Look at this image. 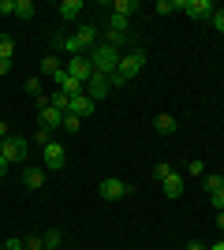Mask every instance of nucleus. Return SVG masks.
<instances>
[{
	"instance_id": "nucleus-1",
	"label": "nucleus",
	"mask_w": 224,
	"mask_h": 250,
	"mask_svg": "<svg viewBox=\"0 0 224 250\" xmlns=\"http://www.w3.org/2000/svg\"><path fill=\"white\" fill-rule=\"evenodd\" d=\"M120 60H123V52L116 49V45H108V42H97L94 49H90V63H94V75H112L120 71Z\"/></svg>"
},
{
	"instance_id": "nucleus-2",
	"label": "nucleus",
	"mask_w": 224,
	"mask_h": 250,
	"mask_svg": "<svg viewBox=\"0 0 224 250\" xmlns=\"http://www.w3.org/2000/svg\"><path fill=\"white\" fill-rule=\"evenodd\" d=\"M94 45H97V26L94 22H82L79 34H71V38H53V49H64V52H71V56H82V52L94 49Z\"/></svg>"
},
{
	"instance_id": "nucleus-3",
	"label": "nucleus",
	"mask_w": 224,
	"mask_h": 250,
	"mask_svg": "<svg viewBox=\"0 0 224 250\" xmlns=\"http://www.w3.org/2000/svg\"><path fill=\"white\" fill-rule=\"evenodd\" d=\"M146 67V49H131V52H123V60H120V71L112 75V86H123V83H131L135 75Z\"/></svg>"
},
{
	"instance_id": "nucleus-4",
	"label": "nucleus",
	"mask_w": 224,
	"mask_h": 250,
	"mask_svg": "<svg viewBox=\"0 0 224 250\" xmlns=\"http://www.w3.org/2000/svg\"><path fill=\"white\" fill-rule=\"evenodd\" d=\"M131 190H135V187H131V183H123V179H112V176L97 183V194H101V198H105V202H120V198H127Z\"/></svg>"
},
{
	"instance_id": "nucleus-5",
	"label": "nucleus",
	"mask_w": 224,
	"mask_h": 250,
	"mask_svg": "<svg viewBox=\"0 0 224 250\" xmlns=\"http://www.w3.org/2000/svg\"><path fill=\"white\" fill-rule=\"evenodd\" d=\"M67 75H71L75 83H90V79H94V63H90V56H71V60H67V67H64Z\"/></svg>"
},
{
	"instance_id": "nucleus-6",
	"label": "nucleus",
	"mask_w": 224,
	"mask_h": 250,
	"mask_svg": "<svg viewBox=\"0 0 224 250\" xmlns=\"http://www.w3.org/2000/svg\"><path fill=\"white\" fill-rule=\"evenodd\" d=\"M41 161H45V172H60V168L67 165V149L60 146V142H49V146L41 149Z\"/></svg>"
},
{
	"instance_id": "nucleus-7",
	"label": "nucleus",
	"mask_w": 224,
	"mask_h": 250,
	"mask_svg": "<svg viewBox=\"0 0 224 250\" xmlns=\"http://www.w3.org/2000/svg\"><path fill=\"white\" fill-rule=\"evenodd\" d=\"M0 161L4 165H15V161H26V138H4V149H0Z\"/></svg>"
},
{
	"instance_id": "nucleus-8",
	"label": "nucleus",
	"mask_w": 224,
	"mask_h": 250,
	"mask_svg": "<svg viewBox=\"0 0 224 250\" xmlns=\"http://www.w3.org/2000/svg\"><path fill=\"white\" fill-rule=\"evenodd\" d=\"M94 108H97V101H94V97H86V90H82V94H75V97H71V104H67V112H75L79 120L94 116Z\"/></svg>"
},
{
	"instance_id": "nucleus-9",
	"label": "nucleus",
	"mask_w": 224,
	"mask_h": 250,
	"mask_svg": "<svg viewBox=\"0 0 224 250\" xmlns=\"http://www.w3.org/2000/svg\"><path fill=\"white\" fill-rule=\"evenodd\" d=\"M38 124H41L45 131H56V127H64V112H60L56 104H45L41 112H38Z\"/></svg>"
},
{
	"instance_id": "nucleus-10",
	"label": "nucleus",
	"mask_w": 224,
	"mask_h": 250,
	"mask_svg": "<svg viewBox=\"0 0 224 250\" xmlns=\"http://www.w3.org/2000/svg\"><path fill=\"white\" fill-rule=\"evenodd\" d=\"M108 90H112V79H108V75H94V79L86 83V97H94V101H101Z\"/></svg>"
},
{
	"instance_id": "nucleus-11",
	"label": "nucleus",
	"mask_w": 224,
	"mask_h": 250,
	"mask_svg": "<svg viewBox=\"0 0 224 250\" xmlns=\"http://www.w3.org/2000/svg\"><path fill=\"white\" fill-rule=\"evenodd\" d=\"M213 11H217L213 0H191V4H187V15H191V19H213Z\"/></svg>"
},
{
	"instance_id": "nucleus-12",
	"label": "nucleus",
	"mask_w": 224,
	"mask_h": 250,
	"mask_svg": "<svg viewBox=\"0 0 224 250\" xmlns=\"http://www.w3.org/2000/svg\"><path fill=\"white\" fill-rule=\"evenodd\" d=\"M22 183H26V190H41L45 187V168H22Z\"/></svg>"
},
{
	"instance_id": "nucleus-13",
	"label": "nucleus",
	"mask_w": 224,
	"mask_h": 250,
	"mask_svg": "<svg viewBox=\"0 0 224 250\" xmlns=\"http://www.w3.org/2000/svg\"><path fill=\"white\" fill-rule=\"evenodd\" d=\"M161 190H164V194H168L172 202H176V198H183V176H180V172H172V176L164 179V183H161Z\"/></svg>"
},
{
	"instance_id": "nucleus-14",
	"label": "nucleus",
	"mask_w": 224,
	"mask_h": 250,
	"mask_svg": "<svg viewBox=\"0 0 224 250\" xmlns=\"http://www.w3.org/2000/svg\"><path fill=\"white\" fill-rule=\"evenodd\" d=\"M153 127H157L161 135H172V131H176L180 124H176V116H172V112H161L157 120H153Z\"/></svg>"
},
{
	"instance_id": "nucleus-15",
	"label": "nucleus",
	"mask_w": 224,
	"mask_h": 250,
	"mask_svg": "<svg viewBox=\"0 0 224 250\" xmlns=\"http://www.w3.org/2000/svg\"><path fill=\"white\" fill-rule=\"evenodd\" d=\"M56 71H64V67H60V60H56V52H49V56L41 60V75H45V79H53Z\"/></svg>"
},
{
	"instance_id": "nucleus-16",
	"label": "nucleus",
	"mask_w": 224,
	"mask_h": 250,
	"mask_svg": "<svg viewBox=\"0 0 224 250\" xmlns=\"http://www.w3.org/2000/svg\"><path fill=\"white\" fill-rule=\"evenodd\" d=\"M131 11H139V4H135V0H116V4H112V15H123V19H131Z\"/></svg>"
},
{
	"instance_id": "nucleus-17",
	"label": "nucleus",
	"mask_w": 224,
	"mask_h": 250,
	"mask_svg": "<svg viewBox=\"0 0 224 250\" xmlns=\"http://www.w3.org/2000/svg\"><path fill=\"white\" fill-rule=\"evenodd\" d=\"M202 187L213 194V190H221V187H224V176H217V172H205V176H202Z\"/></svg>"
},
{
	"instance_id": "nucleus-18",
	"label": "nucleus",
	"mask_w": 224,
	"mask_h": 250,
	"mask_svg": "<svg viewBox=\"0 0 224 250\" xmlns=\"http://www.w3.org/2000/svg\"><path fill=\"white\" fill-rule=\"evenodd\" d=\"M79 11H82L79 0H64V4H60V15H64V19H79Z\"/></svg>"
},
{
	"instance_id": "nucleus-19",
	"label": "nucleus",
	"mask_w": 224,
	"mask_h": 250,
	"mask_svg": "<svg viewBox=\"0 0 224 250\" xmlns=\"http://www.w3.org/2000/svg\"><path fill=\"white\" fill-rule=\"evenodd\" d=\"M41 239H45V247H49V250H56L60 243H64V231H60V228H49V231L41 235Z\"/></svg>"
},
{
	"instance_id": "nucleus-20",
	"label": "nucleus",
	"mask_w": 224,
	"mask_h": 250,
	"mask_svg": "<svg viewBox=\"0 0 224 250\" xmlns=\"http://www.w3.org/2000/svg\"><path fill=\"white\" fill-rule=\"evenodd\" d=\"M15 15L19 19H34V0H15Z\"/></svg>"
},
{
	"instance_id": "nucleus-21",
	"label": "nucleus",
	"mask_w": 224,
	"mask_h": 250,
	"mask_svg": "<svg viewBox=\"0 0 224 250\" xmlns=\"http://www.w3.org/2000/svg\"><path fill=\"white\" fill-rule=\"evenodd\" d=\"M11 52H15V42L8 34H0V60H11Z\"/></svg>"
},
{
	"instance_id": "nucleus-22",
	"label": "nucleus",
	"mask_w": 224,
	"mask_h": 250,
	"mask_svg": "<svg viewBox=\"0 0 224 250\" xmlns=\"http://www.w3.org/2000/svg\"><path fill=\"white\" fill-rule=\"evenodd\" d=\"M79 127H82V120H79L75 112H64V131H71V135H75Z\"/></svg>"
},
{
	"instance_id": "nucleus-23",
	"label": "nucleus",
	"mask_w": 224,
	"mask_h": 250,
	"mask_svg": "<svg viewBox=\"0 0 224 250\" xmlns=\"http://www.w3.org/2000/svg\"><path fill=\"white\" fill-rule=\"evenodd\" d=\"M26 94H30V97H41V75L26 79Z\"/></svg>"
},
{
	"instance_id": "nucleus-24",
	"label": "nucleus",
	"mask_w": 224,
	"mask_h": 250,
	"mask_svg": "<svg viewBox=\"0 0 224 250\" xmlns=\"http://www.w3.org/2000/svg\"><path fill=\"white\" fill-rule=\"evenodd\" d=\"M209 202H213L217 213H224V187H221V190H213V194H209Z\"/></svg>"
},
{
	"instance_id": "nucleus-25",
	"label": "nucleus",
	"mask_w": 224,
	"mask_h": 250,
	"mask_svg": "<svg viewBox=\"0 0 224 250\" xmlns=\"http://www.w3.org/2000/svg\"><path fill=\"white\" fill-rule=\"evenodd\" d=\"M153 11H157V15H172V11H176V4H168V0H157V4H153Z\"/></svg>"
},
{
	"instance_id": "nucleus-26",
	"label": "nucleus",
	"mask_w": 224,
	"mask_h": 250,
	"mask_svg": "<svg viewBox=\"0 0 224 250\" xmlns=\"http://www.w3.org/2000/svg\"><path fill=\"white\" fill-rule=\"evenodd\" d=\"M209 22H213V30H221V34H224V8H217V11H213V19H209Z\"/></svg>"
},
{
	"instance_id": "nucleus-27",
	"label": "nucleus",
	"mask_w": 224,
	"mask_h": 250,
	"mask_svg": "<svg viewBox=\"0 0 224 250\" xmlns=\"http://www.w3.org/2000/svg\"><path fill=\"white\" fill-rule=\"evenodd\" d=\"M34 142H41V149H45L53 138H49V131H45V127H38V131H34Z\"/></svg>"
},
{
	"instance_id": "nucleus-28",
	"label": "nucleus",
	"mask_w": 224,
	"mask_h": 250,
	"mask_svg": "<svg viewBox=\"0 0 224 250\" xmlns=\"http://www.w3.org/2000/svg\"><path fill=\"white\" fill-rule=\"evenodd\" d=\"M187 176H205V165L202 161H191V165H187Z\"/></svg>"
},
{
	"instance_id": "nucleus-29",
	"label": "nucleus",
	"mask_w": 224,
	"mask_h": 250,
	"mask_svg": "<svg viewBox=\"0 0 224 250\" xmlns=\"http://www.w3.org/2000/svg\"><path fill=\"white\" fill-rule=\"evenodd\" d=\"M153 176H157V179H161V183H164V179H168V176H172V165H157V168H153Z\"/></svg>"
},
{
	"instance_id": "nucleus-30",
	"label": "nucleus",
	"mask_w": 224,
	"mask_h": 250,
	"mask_svg": "<svg viewBox=\"0 0 224 250\" xmlns=\"http://www.w3.org/2000/svg\"><path fill=\"white\" fill-rule=\"evenodd\" d=\"M26 250H45V239L41 235H30V239H26Z\"/></svg>"
},
{
	"instance_id": "nucleus-31",
	"label": "nucleus",
	"mask_w": 224,
	"mask_h": 250,
	"mask_svg": "<svg viewBox=\"0 0 224 250\" xmlns=\"http://www.w3.org/2000/svg\"><path fill=\"white\" fill-rule=\"evenodd\" d=\"M0 15H15V0H0Z\"/></svg>"
},
{
	"instance_id": "nucleus-32",
	"label": "nucleus",
	"mask_w": 224,
	"mask_h": 250,
	"mask_svg": "<svg viewBox=\"0 0 224 250\" xmlns=\"http://www.w3.org/2000/svg\"><path fill=\"white\" fill-rule=\"evenodd\" d=\"M4 250H26V247H22L19 239H8V243H4Z\"/></svg>"
},
{
	"instance_id": "nucleus-33",
	"label": "nucleus",
	"mask_w": 224,
	"mask_h": 250,
	"mask_svg": "<svg viewBox=\"0 0 224 250\" xmlns=\"http://www.w3.org/2000/svg\"><path fill=\"white\" fill-rule=\"evenodd\" d=\"M183 250H205V247H202V243H198V239H191V243H187V247H183Z\"/></svg>"
},
{
	"instance_id": "nucleus-34",
	"label": "nucleus",
	"mask_w": 224,
	"mask_h": 250,
	"mask_svg": "<svg viewBox=\"0 0 224 250\" xmlns=\"http://www.w3.org/2000/svg\"><path fill=\"white\" fill-rule=\"evenodd\" d=\"M0 138H11V131H8V124L0 120Z\"/></svg>"
},
{
	"instance_id": "nucleus-35",
	"label": "nucleus",
	"mask_w": 224,
	"mask_h": 250,
	"mask_svg": "<svg viewBox=\"0 0 224 250\" xmlns=\"http://www.w3.org/2000/svg\"><path fill=\"white\" fill-rule=\"evenodd\" d=\"M11 71V60H0V75H8Z\"/></svg>"
},
{
	"instance_id": "nucleus-36",
	"label": "nucleus",
	"mask_w": 224,
	"mask_h": 250,
	"mask_svg": "<svg viewBox=\"0 0 224 250\" xmlns=\"http://www.w3.org/2000/svg\"><path fill=\"white\" fill-rule=\"evenodd\" d=\"M205 250H224V239H217L213 247H205Z\"/></svg>"
},
{
	"instance_id": "nucleus-37",
	"label": "nucleus",
	"mask_w": 224,
	"mask_h": 250,
	"mask_svg": "<svg viewBox=\"0 0 224 250\" xmlns=\"http://www.w3.org/2000/svg\"><path fill=\"white\" fill-rule=\"evenodd\" d=\"M217 228H221V231H224V213H217Z\"/></svg>"
},
{
	"instance_id": "nucleus-38",
	"label": "nucleus",
	"mask_w": 224,
	"mask_h": 250,
	"mask_svg": "<svg viewBox=\"0 0 224 250\" xmlns=\"http://www.w3.org/2000/svg\"><path fill=\"white\" fill-rule=\"evenodd\" d=\"M4 172H8V165H4V161H0V176H4Z\"/></svg>"
},
{
	"instance_id": "nucleus-39",
	"label": "nucleus",
	"mask_w": 224,
	"mask_h": 250,
	"mask_svg": "<svg viewBox=\"0 0 224 250\" xmlns=\"http://www.w3.org/2000/svg\"><path fill=\"white\" fill-rule=\"evenodd\" d=\"M0 149H4V138H0Z\"/></svg>"
},
{
	"instance_id": "nucleus-40",
	"label": "nucleus",
	"mask_w": 224,
	"mask_h": 250,
	"mask_svg": "<svg viewBox=\"0 0 224 250\" xmlns=\"http://www.w3.org/2000/svg\"><path fill=\"white\" fill-rule=\"evenodd\" d=\"M0 250H4V243H0Z\"/></svg>"
},
{
	"instance_id": "nucleus-41",
	"label": "nucleus",
	"mask_w": 224,
	"mask_h": 250,
	"mask_svg": "<svg viewBox=\"0 0 224 250\" xmlns=\"http://www.w3.org/2000/svg\"><path fill=\"white\" fill-rule=\"evenodd\" d=\"M221 239H224V231H221Z\"/></svg>"
},
{
	"instance_id": "nucleus-42",
	"label": "nucleus",
	"mask_w": 224,
	"mask_h": 250,
	"mask_svg": "<svg viewBox=\"0 0 224 250\" xmlns=\"http://www.w3.org/2000/svg\"><path fill=\"white\" fill-rule=\"evenodd\" d=\"M45 250H49V247H45Z\"/></svg>"
}]
</instances>
